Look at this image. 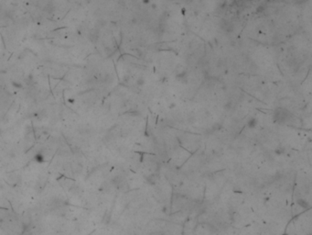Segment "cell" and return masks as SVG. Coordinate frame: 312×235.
<instances>
[{"instance_id":"obj_1","label":"cell","mask_w":312,"mask_h":235,"mask_svg":"<svg viewBox=\"0 0 312 235\" xmlns=\"http://www.w3.org/2000/svg\"><path fill=\"white\" fill-rule=\"evenodd\" d=\"M298 204L300 206V207H302V208H309L310 207V204L305 200V199H302V198H299L298 201Z\"/></svg>"},{"instance_id":"obj_2","label":"cell","mask_w":312,"mask_h":235,"mask_svg":"<svg viewBox=\"0 0 312 235\" xmlns=\"http://www.w3.org/2000/svg\"><path fill=\"white\" fill-rule=\"evenodd\" d=\"M247 125H248L249 128H254L256 126V119L254 118H250L247 122Z\"/></svg>"}]
</instances>
